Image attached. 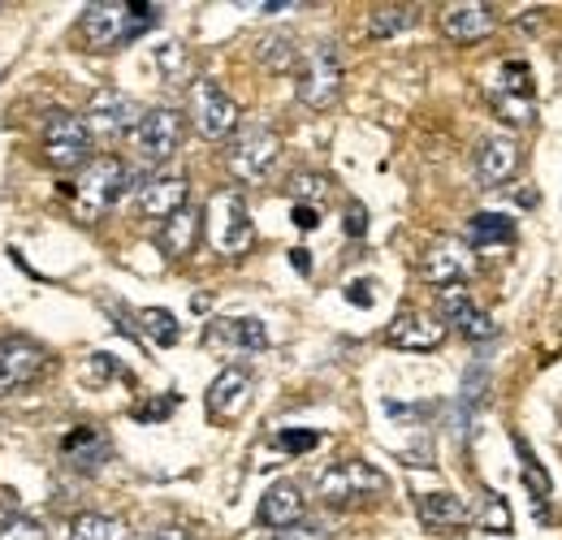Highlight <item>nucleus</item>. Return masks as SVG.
<instances>
[{
  "mask_svg": "<svg viewBox=\"0 0 562 540\" xmlns=\"http://www.w3.org/2000/svg\"><path fill=\"white\" fill-rule=\"evenodd\" d=\"M156 22H160V9L147 0H95L82 9L78 31H82L87 48L109 53V48H126L131 40L147 35Z\"/></svg>",
  "mask_w": 562,
  "mask_h": 540,
  "instance_id": "f257e3e1",
  "label": "nucleus"
},
{
  "mask_svg": "<svg viewBox=\"0 0 562 540\" xmlns=\"http://www.w3.org/2000/svg\"><path fill=\"white\" fill-rule=\"evenodd\" d=\"M281 160V135L265 122H247L229 135L225 147V165L238 182H265L273 173V165Z\"/></svg>",
  "mask_w": 562,
  "mask_h": 540,
  "instance_id": "f03ea898",
  "label": "nucleus"
},
{
  "mask_svg": "<svg viewBox=\"0 0 562 540\" xmlns=\"http://www.w3.org/2000/svg\"><path fill=\"white\" fill-rule=\"evenodd\" d=\"M126 191H131V169H126L117 156H95V160L82 169L78 187H74L78 216H82V221L104 216L109 207H117V203L126 200Z\"/></svg>",
  "mask_w": 562,
  "mask_h": 540,
  "instance_id": "7ed1b4c3",
  "label": "nucleus"
},
{
  "mask_svg": "<svg viewBox=\"0 0 562 540\" xmlns=\"http://www.w3.org/2000/svg\"><path fill=\"white\" fill-rule=\"evenodd\" d=\"M204 225H209V243L216 256H243L256 243V225H251L243 191H216L204 212Z\"/></svg>",
  "mask_w": 562,
  "mask_h": 540,
  "instance_id": "20e7f679",
  "label": "nucleus"
},
{
  "mask_svg": "<svg viewBox=\"0 0 562 540\" xmlns=\"http://www.w3.org/2000/svg\"><path fill=\"white\" fill-rule=\"evenodd\" d=\"M390 488V480L376 472L372 463L363 459H347V463H334L316 475V497L329 502V506H359V502H372Z\"/></svg>",
  "mask_w": 562,
  "mask_h": 540,
  "instance_id": "39448f33",
  "label": "nucleus"
},
{
  "mask_svg": "<svg viewBox=\"0 0 562 540\" xmlns=\"http://www.w3.org/2000/svg\"><path fill=\"white\" fill-rule=\"evenodd\" d=\"M294 91H299V100L307 109H329L338 100V91H342V57H338V48L329 40H321V44H312L303 53Z\"/></svg>",
  "mask_w": 562,
  "mask_h": 540,
  "instance_id": "423d86ee",
  "label": "nucleus"
},
{
  "mask_svg": "<svg viewBox=\"0 0 562 540\" xmlns=\"http://www.w3.org/2000/svg\"><path fill=\"white\" fill-rule=\"evenodd\" d=\"M143 109L117 87H104L87 100V113H82V126L91 138H122L139 126Z\"/></svg>",
  "mask_w": 562,
  "mask_h": 540,
  "instance_id": "0eeeda50",
  "label": "nucleus"
},
{
  "mask_svg": "<svg viewBox=\"0 0 562 540\" xmlns=\"http://www.w3.org/2000/svg\"><path fill=\"white\" fill-rule=\"evenodd\" d=\"M135 156L147 165H165L178 147H182V113L178 109H147L139 117V126L131 131Z\"/></svg>",
  "mask_w": 562,
  "mask_h": 540,
  "instance_id": "6e6552de",
  "label": "nucleus"
},
{
  "mask_svg": "<svg viewBox=\"0 0 562 540\" xmlns=\"http://www.w3.org/2000/svg\"><path fill=\"white\" fill-rule=\"evenodd\" d=\"M191 122L204 138H225L238 131V104L229 91H221V82L195 78L191 87Z\"/></svg>",
  "mask_w": 562,
  "mask_h": 540,
  "instance_id": "1a4fd4ad",
  "label": "nucleus"
},
{
  "mask_svg": "<svg viewBox=\"0 0 562 540\" xmlns=\"http://www.w3.org/2000/svg\"><path fill=\"white\" fill-rule=\"evenodd\" d=\"M91 143L82 117L74 113H57L48 126H44V160L53 169H87L91 165Z\"/></svg>",
  "mask_w": 562,
  "mask_h": 540,
  "instance_id": "9d476101",
  "label": "nucleus"
},
{
  "mask_svg": "<svg viewBox=\"0 0 562 540\" xmlns=\"http://www.w3.org/2000/svg\"><path fill=\"white\" fill-rule=\"evenodd\" d=\"M48 368V350L40 341L22 338V334H4L0 338V394L26 390L31 381H40Z\"/></svg>",
  "mask_w": 562,
  "mask_h": 540,
  "instance_id": "9b49d317",
  "label": "nucleus"
},
{
  "mask_svg": "<svg viewBox=\"0 0 562 540\" xmlns=\"http://www.w3.org/2000/svg\"><path fill=\"white\" fill-rule=\"evenodd\" d=\"M441 320L450 329H459L468 341H490L497 334L490 312L476 307V299L468 294V285H454V290H441Z\"/></svg>",
  "mask_w": 562,
  "mask_h": 540,
  "instance_id": "f8f14e48",
  "label": "nucleus"
},
{
  "mask_svg": "<svg viewBox=\"0 0 562 540\" xmlns=\"http://www.w3.org/2000/svg\"><path fill=\"white\" fill-rule=\"evenodd\" d=\"M251 394H256V376L247 368H225L209 385V398L204 403H209L212 419H238L251 406Z\"/></svg>",
  "mask_w": 562,
  "mask_h": 540,
  "instance_id": "ddd939ff",
  "label": "nucleus"
},
{
  "mask_svg": "<svg viewBox=\"0 0 562 540\" xmlns=\"http://www.w3.org/2000/svg\"><path fill=\"white\" fill-rule=\"evenodd\" d=\"M493 26H497V9L481 4V0H463L441 13V35L454 44H476V40L493 35Z\"/></svg>",
  "mask_w": 562,
  "mask_h": 540,
  "instance_id": "4468645a",
  "label": "nucleus"
},
{
  "mask_svg": "<svg viewBox=\"0 0 562 540\" xmlns=\"http://www.w3.org/2000/svg\"><path fill=\"white\" fill-rule=\"evenodd\" d=\"M187 195H191V182L182 173H156L139 187V212L147 221H169L173 212L187 207Z\"/></svg>",
  "mask_w": 562,
  "mask_h": 540,
  "instance_id": "2eb2a0df",
  "label": "nucleus"
},
{
  "mask_svg": "<svg viewBox=\"0 0 562 540\" xmlns=\"http://www.w3.org/2000/svg\"><path fill=\"white\" fill-rule=\"evenodd\" d=\"M450 334V325L432 312H403L394 325H390V346L394 350H437Z\"/></svg>",
  "mask_w": 562,
  "mask_h": 540,
  "instance_id": "dca6fc26",
  "label": "nucleus"
},
{
  "mask_svg": "<svg viewBox=\"0 0 562 540\" xmlns=\"http://www.w3.org/2000/svg\"><path fill=\"white\" fill-rule=\"evenodd\" d=\"M303 510H307L303 488H299V484H290V480H278V484H269V493L260 497L256 519H260L265 528H273V532H285V528L303 524Z\"/></svg>",
  "mask_w": 562,
  "mask_h": 540,
  "instance_id": "f3484780",
  "label": "nucleus"
},
{
  "mask_svg": "<svg viewBox=\"0 0 562 540\" xmlns=\"http://www.w3.org/2000/svg\"><path fill=\"white\" fill-rule=\"evenodd\" d=\"M468 277H472V260H468V251L459 243H437L424 256V281L437 285V294L454 290V285H468Z\"/></svg>",
  "mask_w": 562,
  "mask_h": 540,
  "instance_id": "a211bd4d",
  "label": "nucleus"
},
{
  "mask_svg": "<svg viewBox=\"0 0 562 540\" xmlns=\"http://www.w3.org/2000/svg\"><path fill=\"white\" fill-rule=\"evenodd\" d=\"M519 169V143L510 135H493L476 151V182L481 187H502Z\"/></svg>",
  "mask_w": 562,
  "mask_h": 540,
  "instance_id": "6ab92c4d",
  "label": "nucleus"
},
{
  "mask_svg": "<svg viewBox=\"0 0 562 540\" xmlns=\"http://www.w3.org/2000/svg\"><path fill=\"white\" fill-rule=\"evenodd\" d=\"M209 341L216 346H229V350H247V355H256V350H269V329H265V320H256V316H234V320H216L209 325Z\"/></svg>",
  "mask_w": 562,
  "mask_h": 540,
  "instance_id": "aec40b11",
  "label": "nucleus"
},
{
  "mask_svg": "<svg viewBox=\"0 0 562 540\" xmlns=\"http://www.w3.org/2000/svg\"><path fill=\"white\" fill-rule=\"evenodd\" d=\"M200 221H204V212H195L191 203L182 207V212H173L169 221H160V251L169 256V260H182V256H191V247H195V238H200Z\"/></svg>",
  "mask_w": 562,
  "mask_h": 540,
  "instance_id": "412c9836",
  "label": "nucleus"
},
{
  "mask_svg": "<svg viewBox=\"0 0 562 540\" xmlns=\"http://www.w3.org/2000/svg\"><path fill=\"white\" fill-rule=\"evenodd\" d=\"M468 243L476 251H493V247H510L515 243V221L502 212H476L468 221Z\"/></svg>",
  "mask_w": 562,
  "mask_h": 540,
  "instance_id": "4be33fe9",
  "label": "nucleus"
},
{
  "mask_svg": "<svg viewBox=\"0 0 562 540\" xmlns=\"http://www.w3.org/2000/svg\"><path fill=\"white\" fill-rule=\"evenodd\" d=\"M420 519L424 528H459V524H468V506L454 497V493H446V488H437V493H420Z\"/></svg>",
  "mask_w": 562,
  "mask_h": 540,
  "instance_id": "5701e85b",
  "label": "nucleus"
},
{
  "mask_svg": "<svg viewBox=\"0 0 562 540\" xmlns=\"http://www.w3.org/2000/svg\"><path fill=\"white\" fill-rule=\"evenodd\" d=\"M66 459H70L78 472H100L104 459H109L104 432H95V428H74L70 437H66Z\"/></svg>",
  "mask_w": 562,
  "mask_h": 540,
  "instance_id": "b1692460",
  "label": "nucleus"
},
{
  "mask_svg": "<svg viewBox=\"0 0 562 540\" xmlns=\"http://www.w3.org/2000/svg\"><path fill=\"white\" fill-rule=\"evenodd\" d=\"M66 540H131V528L113 515H100V510H82L70 519V532Z\"/></svg>",
  "mask_w": 562,
  "mask_h": 540,
  "instance_id": "393cba45",
  "label": "nucleus"
},
{
  "mask_svg": "<svg viewBox=\"0 0 562 540\" xmlns=\"http://www.w3.org/2000/svg\"><path fill=\"white\" fill-rule=\"evenodd\" d=\"M416 26V9L412 4H376L372 18H368V35L372 40H394L403 31Z\"/></svg>",
  "mask_w": 562,
  "mask_h": 540,
  "instance_id": "a878e982",
  "label": "nucleus"
},
{
  "mask_svg": "<svg viewBox=\"0 0 562 540\" xmlns=\"http://www.w3.org/2000/svg\"><path fill=\"white\" fill-rule=\"evenodd\" d=\"M256 57H260V66H269V69H290V66H299V44H294V35L273 31V35H265V40L256 44Z\"/></svg>",
  "mask_w": 562,
  "mask_h": 540,
  "instance_id": "bb28decb",
  "label": "nucleus"
},
{
  "mask_svg": "<svg viewBox=\"0 0 562 540\" xmlns=\"http://www.w3.org/2000/svg\"><path fill=\"white\" fill-rule=\"evenodd\" d=\"M139 329L156 341V346H173L178 334H182V329H178V320H173V312H165V307H143Z\"/></svg>",
  "mask_w": 562,
  "mask_h": 540,
  "instance_id": "cd10ccee",
  "label": "nucleus"
},
{
  "mask_svg": "<svg viewBox=\"0 0 562 540\" xmlns=\"http://www.w3.org/2000/svg\"><path fill=\"white\" fill-rule=\"evenodd\" d=\"M497 95H519V100H532V69L524 61H506L497 69V82H493Z\"/></svg>",
  "mask_w": 562,
  "mask_h": 540,
  "instance_id": "c85d7f7f",
  "label": "nucleus"
},
{
  "mask_svg": "<svg viewBox=\"0 0 562 540\" xmlns=\"http://www.w3.org/2000/svg\"><path fill=\"white\" fill-rule=\"evenodd\" d=\"M156 66H160V74H165L169 82H182L187 69H191V61H187V48H182L178 40H169V44L156 48Z\"/></svg>",
  "mask_w": 562,
  "mask_h": 540,
  "instance_id": "c756f323",
  "label": "nucleus"
},
{
  "mask_svg": "<svg viewBox=\"0 0 562 540\" xmlns=\"http://www.w3.org/2000/svg\"><path fill=\"white\" fill-rule=\"evenodd\" d=\"M485 532H493V537H506L510 532V506L497 497V493H490L485 497V510H481V519H476Z\"/></svg>",
  "mask_w": 562,
  "mask_h": 540,
  "instance_id": "7c9ffc66",
  "label": "nucleus"
},
{
  "mask_svg": "<svg viewBox=\"0 0 562 540\" xmlns=\"http://www.w3.org/2000/svg\"><path fill=\"white\" fill-rule=\"evenodd\" d=\"M493 109H497V117H502V122H510V126H528V122H532V100L497 95V91H493Z\"/></svg>",
  "mask_w": 562,
  "mask_h": 540,
  "instance_id": "2f4dec72",
  "label": "nucleus"
},
{
  "mask_svg": "<svg viewBox=\"0 0 562 540\" xmlns=\"http://www.w3.org/2000/svg\"><path fill=\"white\" fill-rule=\"evenodd\" d=\"M0 540H48V532L31 519V515H9L0 524Z\"/></svg>",
  "mask_w": 562,
  "mask_h": 540,
  "instance_id": "473e14b6",
  "label": "nucleus"
},
{
  "mask_svg": "<svg viewBox=\"0 0 562 540\" xmlns=\"http://www.w3.org/2000/svg\"><path fill=\"white\" fill-rule=\"evenodd\" d=\"M278 446L285 454H307V450L321 446V432H312V428H285V432H278Z\"/></svg>",
  "mask_w": 562,
  "mask_h": 540,
  "instance_id": "72a5a7b5",
  "label": "nucleus"
},
{
  "mask_svg": "<svg viewBox=\"0 0 562 540\" xmlns=\"http://www.w3.org/2000/svg\"><path fill=\"white\" fill-rule=\"evenodd\" d=\"M290 191H294V200L299 203L325 200V195H329V178H321V173H299Z\"/></svg>",
  "mask_w": 562,
  "mask_h": 540,
  "instance_id": "f704fd0d",
  "label": "nucleus"
},
{
  "mask_svg": "<svg viewBox=\"0 0 562 540\" xmlns=\"http://www.w3.org/2000/svg\"><path fill=\"white\" fill-rule=\"evenodd\" d=\"M273 540H329V528L325 524H294V528H285V532H273Z\"/></svg>",
  "mask_w": 562,
  "mask_h": 540,
  "instance_id": "c9c22d12",
  "label": "nucleus"
},
{
  "mask_svg": "<svg viewBox=\"0 0 562 540\" xmlns=\"http://www.w3.org/2000/svg\"><path fill=\"white\" fill-rule=\"evenodd\" d=\"M143 540H200L191 528H182V524H165V528H151Z\"/></svg>",
  "mask_w": 562,
  "mask_h": 540,
  "instance_id": "e433bc0d",
  "label": "nucleus"
},
{
  "mask_svg": "<svg viewBox=\"0 0 562 540\" xmlns=\"http://www.w3.org/2000/svg\"><path fill=\"white\" fill-rule=\"evenodd\" d=\"M290 216H294V225H299V229H316V225H321L316 203H294V212H290Z\"/></svg>",
  "mask_w": 562,
  "mask_h": 540,
  "instance_id": "4c0bfd02",
  "label": "nucleus"
},
{
  "mask_svg": "<svg viewBox=\"0 0 562 540\" xmlns=\"http://www.w3.org/2000/svg\"><path fill=\"white\" fill-rule=\"evenodd\" d=\"M368 285H372V281H351V285H347V299H351L355 307H372V299H376V294H372Z\"/></svg>",
  "mask_w": 562,
  "mask_h": 540,
  "instance_id": "58836bf2",
  "label": "nucleus"
},
{
  "mask_svg": "<svg viewBox=\"0 0 562 540\" xmlns=\"http://www.w3.org/2000/svg\"><path fill=\"white\" fill-rule=\"evenodd\" d=\"M173 410V398H160V403H147L135 410V419H143V424H151V419H160V415H169Z\"/></svg>",
  "mask_w": 562,
  "mask_h": 540,
  "instance_id": "ea45409f",
  "label": "nucleus"
},
{
  "mask_svg": "<svg viewBox=\"0 0 562 540\" xmlns=\"http://www.w3.org/2000/svg\"><path fill=\"white\" fill-rule=\"evenodd\" d=\"M363 229H368V212H363L359 203H351V207H347V234H351V238H359Z\"/></svg>",
  "mask_w": 562,
  "mask_h": 540,
  "instance_id": "a19ab883",
  "label": "nucleus"
},
{
  "mask_svg": "<svg viewBox=\"0 0 562 540\" xmlns=\"http://www.w3.org/2000/svg\"><path fill=\"white\" fill-rule=\"evenodd\" d=\"M290 265H294L299 272H312V256H307V251L299 247V251H290Z\"/></svg>",
  "mask_w": 562,
  "mask_h": 540,
  "instance_id": "79ce46f5",
  "label": "nucleus"
}]
</instances>
